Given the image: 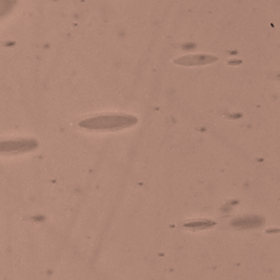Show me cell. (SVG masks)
<instances>
[{
	"label": "cell",
	"mask_w": 280,
	"mask_h": 280,
	"mask_svg": "<svg viewBox=\"0 0 280 280\" xmlns=\"http://www.w3.org/2000/svg\"><path fill=\"white\" fill-rule=\"evenodd\" d=\"M137 119L130 115H105L82 120L79 126L90 130H118L136 124Z\"/></svg>",
	"instance_id": "6da1fadb"
},
{
	"label": "cell",
	"mask_w": 280,
	"mask_h": 280,
	"mask_svg": "<svg viewBox=\"0 0 280 280\" xmlns=\"http://www.w3.org/2000/svg\"><path fill=\"white\" fill-rule=\"evenodd\" d=\"M36 142L30 139L9 140L0 142V153H20L36 148Z\"/></svg>",
	"instance_id": "7a4b0ae2"
},
{
	"label": "cell",
	"mask_w": 280,
	"mask_h": 280,
	"mask_svg": "<svg viewBox=\"0 0 280 280\" xmlns=\"http://www.w3.org/2000/svg\"><path fill=\"white\" fill-rule=\"evenodd\" d=\"M263 219L257 216H251V217H244L233 220L232 225L237 229H253L260 227L262 225Z\"/></svg>",
	"instance_id": "3957f363"
},
{
	"label": "cell",
	"mask_w": 280,
	"mask_h": 280,
	"mask_svg": "<svg viewBox=\"0 0 280 280\" xmlns=\"http://www.w3.org/2000/svg\"><path fill=\"white\" fill-rule=\"evenodd\" d=\"M215 225L213 221L210 220H199V221H194L192 223H188L185 225V227L192 229V230H202V229H206L208 227H211Z\"/></svg>",
	"instance_id": "277c9868"
}]
</instances>
